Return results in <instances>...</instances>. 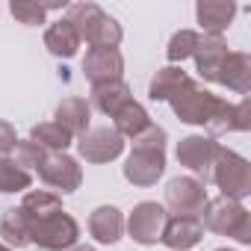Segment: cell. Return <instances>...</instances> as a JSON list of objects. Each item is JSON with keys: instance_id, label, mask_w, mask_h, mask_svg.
Returning <instances> with one entry per match:
<instances>
[{"instance_id": "obj_1", "label": "cell", "mask_w": 251, "mask_h": 251, "mask_svg": "<svg viewBox=\"0 0 251 251\" xmlns=\"http://www.w3.org/2000/svg\"><path fill=\"white\" fill-rule=\"evenodd\" d=\"M65 18L74 24L80 42H86L89 48H115L118 50V45L124 39L121 24L112 15H106L98 3H71Z\"/></svg>"}, {"instance_id": "obj_2", "label": "cell", "mask_w": 251, "mask_h": 251, "mask_svg": "<svg viewBox=\"0 0 251 251\" xmlns=\"http://www.w3.org/2000/svg\"><path fill=\"white\" fill-rule=\"evenodd\" d=\"M201 225L219 236H230L239 245L251 242V213L242 207V201H230V198H210L204 213H201Z\"/></svg>"}, {"instance_id": "obj_3", "label": "cell", "mask_w": 251, "mask_h": 251, "mask_svg": "<svg viewBox=\"0 0 251 251\" xmlns=\"http://www.w3.org/2000/svg\"><path fill=\"white\" fill-rule=\"evenodd\" d=\"M210 180L219 186L222 198L242 201V198L251 195V163L242 154H236V151L222 145V151H219V157L213 163Z\"/></svg>"}, {"instance_id": "obj_4", "label": "cell", "mask_w": 251, "mask_h": 251, "mask_svg": "<svg viewBox=\"0 0 251 251\" xmlns=\"http://www.w3.org/2000/svg\"><path fill=\"white\" fill-rule=\"evenodd\" d=\"M77 239H80V225L65 210L30 222V245H39L42 251H68L77 245Z\"/></svg>"}, {"instance_id": "obj_5", "label": "cell", "mask_w": 251, "mask_h": 251, "mask_svg": "<svg viewBox=\"0 0 251 251\" xmlns=\"http://www.w3.org/2000/svg\"><path fill=\"white\" fill-rule=\"evenodd\" d=\"M172 103V109H175V115L183 121V124H195V127H207V124L213 121V115H216V109H219V103H222V98L219 95H213L210 89H204V83H198V80H186V86L169 100Z\"/></svg>"}, {"instance_id": "obj_6", "label": "cell", "mask_w": 251, "mask_h": 251, "mask_svg": "<svg viewBox=\"0 0 251 251\" xmlns=\"http://www.w3.org/2000/svg\"><path fill=\"white\" fill-rule=\"evenodd\" d=\"M219 151H222V145H219L213 136L189 133V136H183V139L177 142V151H175V154H177V163L186 166V169L195 175V180H201V183L207 186Z\"/></svg>"}, {"instance_id": "obj_7", "label": "cell", "mask_w": 251, "mask_h": 251, "mask_svg": "<svg viewBox=\"0 0 251 251\" xmlns=\"http://www.w3.org/2000/svg\"><path fill=\"white\" fill-rule=\"evenodd\" d=\"M36 175L48 186H53L59 192H77L80 183H83L80 163L71 154H65V151H45L39 157V163H36Z\"/></svg>"}, {"instance_id": "obj_8", "label": "cell", "mask_w": 251, "mask_h": 251, "mask_svg": "<svg viewBox=\"0 0 251 251\" xmlns=\"http://www.w3.org/2000/svg\"><path fill=\"white\" fill-rule=\"evenodd\" d=\"M169 222V210L157 201H139L124 219V230L139 245H157L163 239V227Z\"/></svg>"}, {"instance_id": "obj_9", "label": "cell", "mask_w": 251, "mask_h": 251, "mask_svg": "<svg viewBox=\"0 0 251 251\" xmlns=\"http://www.w3.org/2000/svg\"><path fill=\"white\" fill-rule=\"evenodd\" d=\"M207 201H210L207 186L201 180H195V177H172L169 186H166V207L175 216L201 219Z\"/></svg>"}, {"instance_id": "obj_10", "label": "cell", "mask_w": 251, "mask_h": 251, "mask_svg": "<svg viewBox=\"0 0 251 251\" xmlns=\"http://www.w3.org/2000/svg\"><path fill=\"white\" fill-rule=\"evenodd\" d=\"M77 151L86 163H112L124 154V139L112 130V127H89L80 139H77Z\"/></svg>"}, {"instance_id": "obj_11", "label": "cell", "mask_w": 251, "mask_h": 251, "mask_svg": "<svg viewBox=\"0 0 251 251\" xmlns=\"http://www.w3.org/2000/svg\"><path fill=\"white\" fill-rule=\"evenodd\" d=\"M166 172V151H142L130 148V157L124 160V180L133 186H154Z\"/></svg>"}, {"instance_id": "obj_12", "label": "cell", "mask_w": 251, "mask_h": 251, "mask_svg": "<svg viewBox=\"0 0 251 251\" xmlns=\"http://www.w3.org/2000/svg\"><path fill=\"white\" fill-rule=\"evenodd\" d=\"M83 74L92 86L121 80V74H124L121 50H115V48H89L86 59H83Z\"/></svg>"}, {"instance_id": "obj_13", "label": "cell", "mask_w": 251, "mask_h": 251, "mask_svg": "<svg viewBox=\"0 0 251 251\" xmlns=\"http://www.w3.org/2000/svg\"><path fill=\"white\" fill-rule=\"evenodd\" d=\"M195 18H198V27L204 30V36H222L236 18V3L233 0H198Z\"/></svg>"}, {"instance_id": "obj_14", "label": "cell", "mask_w": 251, "mask_h": 251, "mask_svg": "<svg viewBox=\"0 0 251 251\" xmlns=\"http://www.w3.org/2000/svg\"><path fill=\"white\" fill-rule=\"evenodd\" d=\"M204 239V225L201 219H189V216H169L166 227H163V245L172 251H189Z\"/></svg>"}, {"instance_id": "obj_15", "label": "cell", "mask_w": 251, "mask_h": 251, "mask_svg": "<svg viewBox=\"0 0 251 251\" xmlns=\"http://www.w3.org/2000/svg\"><path fill=\"white\" fill-rule=\"evenodd\" d=\"M225 56H227V42L222 36H201V42H198V48L192 53L195 68H198V77L207 80V83H216Z\"/></svg>"}, {"instance_id": "obj_16", "label": "cell", "mask_w": 251, "mask_h": 251, "mask_svg": "<svg viewBox=\"0 0 251 251\" xmlns=\"http://www.w3.org/2000/svg\"><path fill=\"white\" fill-rule=\"evenodd\" d=\"M53 121L71 136V139H80L89 124H92V106L86 98H65L56 103V112H53Z\"/></svg>"}, {"instance_id": "obj_17", "label": "cell", "mask_w": 251, "mask_h": 251, "mask_svg": "<svg viewBox=\"0 0 251 251\" xmlns=\"http://www.w3.org/2000/svg\"><path fill=\"white\" fill-rule=\"evenodd\" d=\"M216 83H222L225 89L236 95H248L251 92V56L245 50H227Z\"/></svg>"}, {"instance_id": "obj_18", "label": "cell", "mask_w": 251, "mask_h": 251, "mask_svg": "<svg viewBox=\"0 0 251 251\" xmlns=\"http://www.w3.org/2000/svg\"><path fill=\"white\" fill-rule=\"evenodd\" d=\"M89 233H92L100 245H112V242H118L121 233H124V216H121V210L112 207V204H100V207H95L92 216H89Z\"/></svg>"}, {"instance_id": "obj_19", "label": "cell", "mask_w": 251, "mask_h": 251, "mask_svg": "<svg viewBox=\"0 0 251 251\" xmlns=\"http://www.w3.org/2000/svg\"><path fill=\"white\" fill-rule=\"evenodd\" d=\"M80 36H77V30H74V24L68 21V18H59V21H53L48 30H45V48L56 56V59H71V56H77V50H80Z\"/></svg>"}, {"instance_id": "obj_20", "label": "cell", "mask_w": 251, "mask_h": 251, "mask_svg": "<svg viewBox=\"0 0 251 251\" xmlns=\"http://www.w3.org/2000/svg\"><path fill=\"white\" fill-rule=\"evenodd\" d=\"M127 100H133V92H130V86L124 83V80H112V83H100V86H92V103L89 106H95L98 112H103V115H115Z\"/></svg>"}, {"instance_id": "obj_21", "label": "cell", "mask_w": 251, "mask_h": 251, "mask_svg": "<svg viewBox=\"0 0 251 251\" xmlns=\"http://www.w3.org/2000/svg\"><path fill=\"white\" fill-rule=\"evenodd\" d=\"M151 124V115L148 109L139 103V100H127L115 115H112V130L121 136V139H136L145 127Z\"/></svg>"}, {"instance_id": "obj_22", "label": "cell", "mask_w": 251, "mask_h": 251, "mask_svg": "<svg viewBox=\"0 0 251 251\" xmlns=\"http://www.w3.org/2000/svg\"><path fill=\"white\" fill-rule=\"evenodd\" d=\"M189 74L180 68V65H166L160 68L154 77H151V86H148V95L151 100H172L183 86H186Z\"/></svg>"}, {"instance_id": "obj_23", "label": "cell", "mask_w": 251, "mask_h": 251, "mask_svg": "<svg viewBox=\"0 0 251 251\" xmlns=\"http://www.w3.org/2000/svg\"><path fill=\"white\" fill-rule=\"evenodd\" d=\"M0 236L6 239V248H24L30 245V222L21 207H12L0 219Z\"/></svg>"}, {"instance_id": "obj_24", "label": "cell", "mask_w": 251, "mask_h": 251, "mask_svg": "<svg viewBox=\"0 0 251 251\" xmlns=\"http://www.w3.org/2000/svg\"><path fill=\"white\" fill-rule=\"evenodd\" d=\"M30 142H36L45 151H68V145L74 139L59 127L56 121H42V124H36V127L30 130Z\"/></svg>"}, {"instance_id": "obj_25", "label": "cell", "mask_w": 251, "mask_h": 251, "mask_svg": "<svg viewBox=\"0 0 251 251\" xmlns=\"http://www.w3.org/2000/svg\"><path fill=\"white\" fill-rule=\"evenodd\" d=\"M33 183V175L24 172L12 157H0V195H12V192H27Z\"/></svg>"}, {"instance_id": "obj_26", "label": "cell", "mask_w": 251, "mask_h": 251, "mask_svg": "<svg viewBox=\"0 0 251 251\" xmlns=\"http://www.w3.org/2000/svg\"><path fill=\"white\" fill-rule=\"evenodd\" d=\"M62 6H65V3H36V0H12V3H9V12H12L15 21H21V24H27V27H39V24H45V18H48L50 9H62Z\"/></svg>"}, {"instance_id": "obj_27", "label": "cell", "mask_w": 251, "mask_h": 251, "mask_svg": "<svg viewBox=\"0 0 251 251\" xmlns=\"http://www.w3.org/2000/svg\"><path fill=\"white\" fill-rule=\"evenodd\" d=\"M198 42H201V33H198V30H177V33L169 39V48H166L169 62H172V65H177V62L189 59V56L195 53Z\"/></svg>"}, {"instance_id": "obj_28", "label": "cell", "mask_w": 251, "mask_h": 251, "mask_svg": "<svg viewBox=\"0 0 251 251\" xmlns=\"http://www.w3.org/2000/svg\"><path fill=\"white\" fill-rule=\"evenodd\" d=\"M166 142H169V133L160 127V124H154V121L148 124L136 139H130V145L142 148V151H166Z\"/></svg>"}, {"instance_id": "obj_29", "label": "cell", "mask_w": 251, "mask_h": 251, "mask_svg": "<svg viewBox=\"0 0 251 251\" xmlns=\"http://www.w3.org/2000/svg\"><path fill=\"white\" fill-rule=\"evenodd\" d=\"M45 154V148H39L36 142H30V139H18V145H15V163L24 169V172H30V169H36V163H39V157Z\"/></svg>"}, {"instance_id": "obj_30", "label": "cell", "mask_w": 251, "mask_h": 251, "mask_svg": "<svg viewBox=\"0 0 251 251\" xmlns=\"http://www.w3.org/2000/svg\"><path fill=\"white\" fill-rule=\"evenodd\" d=\"M18 145V133L9 121H0V157H9Z\"/></svg>"}, {"instance_id": "obj_31", "label": "cell", "mask_w": 251, "mask_h": 251, "mask_svg": "<svg viewBox=\"0 0 251 251\" xmlns=\"http://www.w3.org/2000/svg\"><path fill=\"white\" fill-rule=\"evenodd\" d=\"M236 127H239V133L251 130V100L248 98H242L236 103Z\"/></svg>"}, {"instance_id": "obj_32", "label": "cell", "mask_w": 251, "mask_h": 251, "mask_svg": "<svg viewBox=\"0 0 251 251\" xmlns=\"http://www.w3.org/2000/svg\"><path fill=\"white\" fill-rule=\"evenodd\" d=\"M68 251H95L92 245H74V248H68Z\"/></svg>"}, {"instance_id": "obj_33", "label": "cell", "mask_w": 251, "mask_h": 251, "mask_svg": "<svg viewBox=\"0 0 251 251\" xmlns=\"http://www.w3.org/2000/svg\"><path fill=\"white\" fill-rule=\"evenodd\" d=\"M0 251H12V248H6V245H3V242H0Z\"/></svg>"}, {"instance_id": "obj_34", "label": "cell", "mask_w": 251, "mask_h": 251, "mask_svg": "<svg viewBox=\"0 0 251 251\" xmlns=\"http://www.w3.org/2000/svg\"><path fill=\"white\" fill-rule=\"evenodd\" d=\"M216 251H233V248H216Z\"/></svg>"}]
</instances>
